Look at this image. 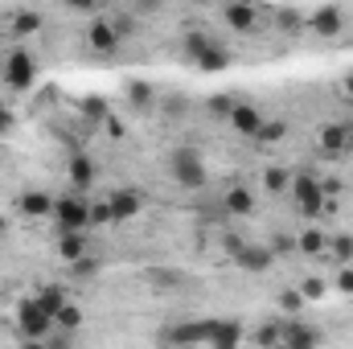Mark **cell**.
<instances>
[{
	"label": "cell",
	"instance_id": "cell-8",
	"mask_svg": "<svg viewBox=\"0 0 353 349\" xmlns=\"http://www.w3.org/2000/svg\"><path fill=\"white\" fill-rule=\"evenodd\" d=\"M243 337H247L243 321H210V337H205V346L210 349H243Z\"/></svg>",
	"mask_w": 353,
	"mask_h": 349
},
{
	"label": "cell",
	"instance_id": "cell-21",
	"mask_svg": "<svg viewBox=\"0 0 353 349\" xmlns=\"http://www.w3.org/2000/svg\"><path fill=\"white\" fill-rule=\"evenodd\" d=\"M193 66H197V70H226V66H230V50H226L222 41H214V46H210Z\"/></svg>",
	"mask_w": 353,
	"mask_h": 349
},
{
	"label": "cell",
	"instance_id": "cell-42",
	"mask_svg": "<svg viewBox=\"0 0 353 349\" xmlns=\"http://www.w3.org/2000/svg\"><path fill=\"white\" fill-rule=\"evenodd\" d=\"M12 123H17V119H12V111L0 103V136H8V132H12Z\"/></svg>",
	"mask_w": 353,
	"mask_h": 349
},
{
	"label": "cell",
	"instance_id": "cell-33",
	"mask_svg": "<svg viewBox=\"0 0 353 349\" xmlns=\"http://www.w3.org/2000/svg\"><path fill=\"white\" fill-rule=\"evenodd\" d=\"M300 296H304V300H321V296H325V279H321V275H308V279L300 283Z\"/></svg>",
	"mask_w": 353,
	"mask_h": 349
},
{
	"label": "cell",
	"instance_id": "cell-2",
	"mask_svg": "<svg viewBox=\"0 0 353 349\" xmlns=\"http://www.w3.org/2000/svg\"><path fill=\"white\" fill-rule=\"evenodd\" d=\"M169 177L181 189H201L210 181V169H205V161H201L197 148H176L173 157H169Z\"/></svg>",
	"mask_w": 353,
	"mask_h": 349
},
{
	"label": "cell",
	"instance_id": "cell-5",
	"mask_svg": "<svg viewBox=\"0 0 353 349\" xmlns=\"http://www.w3.org/2000/svg\"><path fill=\"white\" fill-rule=\"evenodd\" d=\"M205 337H210V321H181V325H165L161 346L165 349H193V346H205Z\"/></svg>",
	"mask_w": 353,
	"mask_h": 349
},
{
	"label": "cell",
	"instance_id": "cell-12",
	"mask_svg": "<svg viewBox=\"0 0 353 349\" xmlns=\"http://www.w3.org/2000/svg\"><path fill=\"white\" fill-rule=\"evenodd\" d=\"M222 21L234 33H255L259 29V8H251V4H226L222 8Z\"/></svg>",
	"mask_w": 353,
	"mask_h": 349
},
{
	"label": "cell",
	"instance_id": "cell-9",
	"mask_svg": "<svg viewBox=\"0 0 353 349\" xmlns=\"http://www.w3.org/2000/svg\"><path fill=\"white\" fill-rule=\"evenodd\" d=\"M107 206H111V222H128L144 210V193L140 189H115L107 197Z\"/></svg>",
	"mask_w": 353,
	"mask_h": 349
},
{
	"label": "cell",
	"instance_id": "cell-26",
	"mask_svg": "<svg viewBox=\"0 0 353 349\" xmlns=\"http://www.w3.org/2000/svg\"><path fill=\"white\" fill-rule=\"evenodd\" d=\"M41 29V17L37 12H12V25H8V37H29Z\"/></svg>",
	"mask_w": 353,
	"mask_h": 349
},
{
	"label": "cell",
	"instance_id": "cell-14",
	"mask_svg": "<svg viewBox=\"0 0 353 349\" xmlns=\"http://www.w3.org/2000/svg\"><path fill=\"white\" fill-rule=\"evenodd\" d=\"M234 263L243 267V271H267L275 255H271V247H259V243H243L239 251H234Z\"/></svg>",
	"mask_w": 353,
	"mask_h": 349
},
{
	"label": "cell",
	"instance_id": "cell-23",
	"mask_svg": "<svg viewBox=\"0 0 353 349\" xmlns=\"http://www.w3.org/2000/svg\"><path fill=\"white\" fill-rule=\"evenodd\" d=\"M222 206H226V214H234V218H247V214L255 210V197H251V189H230Z\"/></svg>",
	"mask_w": 353,
	"mask_h": 349
},
{
	"label": "cell",
	"instance_id": "cell-24",
	"mask_svg": "<svg viewBox=\"0 0 353 349\" xmlns=\"http://www.w3.org/2000/svg\"><path fill=\"white\" fill-rule=\"evenodd\" d=\"M283 325H288V321H267V325H259L255 346L259 349H279L283 346Z\"/></svg>",
	"mask_w": 353,
	"mask_h": 349
},
{
	"label": "cell",
	"instance_id": "cell-25",
	"mask_svg": "<svg viewBox=\"0 0 353 349\" xmlns=\"http://www.w3.org/2000/svg\"><path fill=\"white\" fill-rule=\"evenodd\" d=\"M214 41H218V37H214V33H201V29H189V33H185V41H181V46H185V54H189V58H193V62H197V58H201V54H205V50H210V46H214Z\"/></svg>",
	"mask_w": 353,
	"mask_h": 349
},
{
	"label": "cell",
	"instance_id": "cell-36",
	"mask_svg": "<svg viewBox=\"0 0 353 349\" xmlns=\"http://www.w3.org/2000/svg\"><path fill=\"white\" fill-rule=\"evenodd\" d=\"M279 25H283L288 33H300V29H308V17H300V12H288V8H283V12H279Z\"/></svg>",
	"mask_w": 353,
	"mask_h": 349
},
{
	"label": "cell",
	"instance_id": "cell-38",
	"mask_svg": "<svg viewBox=\"0 0 353 349\" xmlns=\"http://www.w3.org/2000/svg\"><path fill=\"white\" fill-rule=\"evenodd\" d=\"M103 222H111V206L107 201H94L90 206V226H103Z\"/></svg>",
	"mask_w": 353,
	"mask_h": 349
},
{
	"label": "cell",
	"instance_id": "cell-20",
	"mask_svg": "<svg viewBox=\"0 0 353 349\" xmlns=\"http://www.w3.org/2000/svg\"><path fill=\"white\" fill-rule=\"evenodd\" d=\"M263 189H267V193H275V197L292 193V173H288L283 165H267V169H263Z\"/></svg>",
	"mask_w": 353,
	"mask_h": 349
},
{
	"label": "cell",
	"instance_id": "cell-41",
	"mask_svg": "<svg viewBox=\"0 0 353 349\" xmlns=\"http://www.w3.org/2000/svg\"><path fill=\"white\" fill-rule=\"evenodd\" d=\"M103 128H107V132H111L115 140H123V136H128V132H123V123H119L115 115H107V119H103Z\"/></svg>",
	"mask_w": 353,
	"mask_h": 349
},
{
	"label": "cell",
	"instance_id": "cell-17",
	"mask_svg": "<svg viewBox=\"0 0 353 349\" xmlns=\"http://www.w3.org/2000/svg\"><path fill=\"white\" fill-rule=\"evenodd\" d=\"M58 255L66 263H79L90 255V230H74V235H58Z\"/></svg>",
	"mask_w": 353,
	"mask_h": 349
},
{
	"label": "cell",
	"instance_id": "cell-1",
	"mask_svg": "<svg viewBox=\"0 0 353 349\" xmlns=\"http://www.w3.org/2000/svg\"><path fill=\"white\" fill-rule=\"evenodd\" d=\"M54 226L58 235H74V230H90V197L83 193H62L54 197Z\"/></svg>",
	"mask_w": 353,
	"mask_h": 349
},
{
	"label": "cell",
	"instance_id": "cell-40",
	"mask_svg": "<svg viewBox=\"0 0 353 349\" xmlns=\"http://www.w3.org/2000/svg\"><path fill=\"white\" fill-rule=\"evenodd\" d=\"M337 292L353 296V267H341V271H337Z\"/></svg>",
	"mask_w": 353,
	"mask_h": 349
},
{
	"label": "cell",
	"instance_id": "cell-28",
	"mask_svg": "<svg viewBox=\"0 0 353 349\" xmlns=\"http://www.w3.org/2000/svg\"><path fill=\"white\" fill-rule=\"evenodd\" d=\"M300 251H304V255H325V251H329L325 230H304V235H300Z\"/></svg>",
	"mask_w": 353,
	"mask_h": 349
},
{
	"label": "cell",
	"instance_id": "cell-18",
	"mask_svg": "<svg viewBox=\"0 0 353 349\" xmlns=\"http://www.w3.org/2000/svg\"><path fill=\"white\" fill-rule=\"evenodd\" d=\"M66 177H70L74 193H83V197H87L90 185H94V161H90V157H74V161H70V169H66Z\"/></svg>",
	"mask_w": 353,
	"mask_h": 349
},
{
	"label": "cell",
	"instance_id": "cell-44",
	"mask_svg": "<svg viewBox=\"0 0 353 349\" xmlns=\"http://www.w3.org/2000/svg\"><path fill=\"white\" fill-rule=\"evenodd\" d=\"M0 235H4V218H0Z\"/></svg>",
	"mask_w": 353,
	"mask_h": 349
},
{
	"label": "cell",
	"instance_id": "cell-7",
	"mask_svg": "<svg viewBox=\"0 0 353 349\" xmlns=\"http://www.w3.org/2000/svg\"><path fill=\"white\" fill-rule=\"evenodd\" d=\"M119 41H123V33H119V25H115V21H107V17L90 21V29H87V46H90V50H99V54H115V50H119Z\"/></svg>",
	"mask_w": 353,
	"mask_h": 349
},
{
	"label": "cell",
	"instance_id": "cell-3",
	"mask_svg": "<svg viewBox=\"0 0 353 349\" xmlns=\"http://www.w3.org/2000/svg\"><path fill=\"white\" fill-rule=\"evenodd\" d=\"M17 329H21L25 341H46V337L54 333V317H50L33 296H25L21 308H17Z\"/></svg>",
	"mask_w": 353,
	"mask_h": 349
},
{
	"label": "cell",
	"instance_id": "cell-37",
	"mask_svg": "<svg viewBox=\"0 0 353 349\" xmlns=\"http://www.w3.org/2000/svg\"><path fill=\"white\" fill-rule=\"evenodd\" d=\"M74 346V333H62V329H54L50 337H46V349H70Z\"/></svg>",
	"mask_w": 353,
	"mask_h": 349
},
{
	"label": "cell",
	"instance_id": "cell-15",
	"mask_svg": "<svg viewBox=\"0 0 353 349\" xmlns=\"http://www.w3.org/2000/svg\"><path fill=\"white\" fill-rule=\"evenodd\" d=\"M341 25H345V12H341V8H333V4H325V8H316V12L308 17V29H312V33H321V37L341 33Z\"/></svg>",
	"mask_w": 353,
	"mask_h": 349
},
{
	"label": "cell",
	"instance_id": "cell-6",
	"mask_svg": "<svg viewBox=\"0 0 353 349\" xmlns=\"http://www.w3.org/2000/svg\"><path fill=\"white\" fill-rule=\"evenodd\" d=\"M33 74H37V66H33V58H29L25 50H12V54L4 58V83L12 90H29L33 87Z\"/></svg>",
	"mask_w": 353,
	"mask_h": 349
},
{
	"label": "cell",
	"instance_id": "cell-43",
	"mask_svg": "<svg viewBox=\"0 0 353 349\" xmlns=\"http://www.w3.org/2000/svg\"><path fill=\"white\" fill-rule=\"evenodd\" d=\"M345 94L353 99V74H345Z\"/></svg>",
	"mask_w": 353,
	"mask_h": 349
},
{
	"label": "cell",
	"instance_id": "cell-27",
	"mask_svg": "<svg viewBox=\"0 0 353 349\" xmlns=\"http://www.w3.org/2000/svg\"><path fill=\"white\" fill-rule=\"evenodd\" d=\"M54 329H62V333H79V329H83V308H79V304H66V308L54 317Z\"/></svg>",
	"mask_w": 353,
	"mask_h": 349
},
{
	"label": "cell",
	"instance_id": "cell-10",
	"mask_svg": "<svg viewBox=\"0 0 353 349\" xmlns=\"http://www.w3.org/2000/svg\"><path fill=\"white\" fill-rule=\"evenodd\" d=\"M316 140H321V148H325V152L341 157V152H350V148H353V128H350V123H321Z\"/></svg>",
	"mask_w": 353,
	"mask_h": 349
},
{
	"label": "cell",
	"instance_id": "cell-16",
	"mask_svg": "<svg viewBox=\"0 0 353 349\" xmlns=\"http://www.w3.org/2000/svg\"><path fill=\"white\" fill-rule=\"evenodd\" d=\"M17 206H21L25 218H54V197L41 193V189H25V193L17 197Z\"/></svg>",
	"mask_w": 353,
	"mask_h": 349
},
{
	"label": "cell",
	"instance_id": "cell-11",
	"mask_svg": "<svg viewBox=\"0 0 353 349\" xmlns=\"http://www.w3.org/2000/svg\"><path fill=\"white\" fill-rule=\"evenodd\" d=\"M279 349H321V329L288 321V325H283V346Z\"/></svg>",
	"mask_w": 353,
	"mask_h": 349
},
{
	"label": "cell",
	"instance_id": "cell-34",
	"mask_svg": "<svg viewBox=\"0 0 353 349\" xmlns=\"http://www.w3.org/2000/svg\"><path fill=\"white\" fill-rule=\"evenodd\" d=\"M279 308H283V312H300V308H304V296H300V288H288V292H279Z\"/></svg>",
	"mask_w": 353,
	"mask_h": 349
},
{
	"label": "cell",
	"instance_id": "cell-32",
	"mask_svg": "<svg viewBox=\"0 0 353 349\" xmlns=\"http://www.w3.org/2000/svg\"><path fill=\"white\" fill-rule=\"evenodd\" d=\"M181 279H185L181 271H157V267L148 271V283H157V288H176Z\"/></svg>",
	"mask_w": 353,
	"mask_h": 349
},
{
	"label": "cell",
	"instance_id": "cell-30",
	"mask_svg": "<svg viewBox=\"0 0 353 349\" xmlns=\"http://www.w3.org/2000/svg\"><path fill=\"white\" fill-rule=\"evenodd\" d=\"M128 103H132L136 111L152 107V87H148V83H128Z\"/></svg>",
	"mask_w": 353,
	"mask_h": 349
},
{
	"label": "cell",
	"instance_id": "cell-29",
	"mask_svg": "<svg viewBox=\"0 0 353 349\" xmlns=\"http://www.w3.org/2000/svg\"><path fill=\"white\" fill-rule=\"evenodd\" d=\"M283 136H288V123H283V119H263V128H259L255 140H259V144H279Z\"/></svg>",
	"mask_w": 353,
	"mask_h": 349
},
{
	"label": "cell",
	"instance_id": "cell-39",
	"mask_svg": "<svg viewBox=\"0 0 353 349\" xmlns=\"http://www.w3.org/2000/svg\"><path fill=\"white\" fill-rule=\"evenodd\" d=\"M99 271V259L94 255H87V259H79V263H70V275H94Z\"/></svg>",
	"mask_w": 353,
	"mask_h": 349
},
{
	"label": "cell",
	"instance_id": "cell-31",
	"mask_svg": "<svg viewBox=\"0 0 353 349\" xmlns=\"http://www.w3.org/2000/svg\"><path fill=\"white\" fill-rule=\"evenodd\" d=\"M234 103H239L234 94H210V103H205V107H210V115H218V119H230Z\"/></svg>",
	"mask_w": 353,
	"mask_h": 349
},
{
	"label": "cell",
	"instance_id": "cell-4",
	"mask_svg": "<svg viewBox=\"0 0 353 349\" xmlns=\"http://www.w3.org/2000/svg\"><path fill=\"white\" fill-rule=\"evenodd\" d=\"M292 201H296V210H300L304 218H316V214L329 206V197H325V185H321L316 177H308V173L292 177Z\"/></svg>",
	"mask_w": 353,
	"mask_h": 349
},
{
	"label": "cell",
	"instance_id": "cell-19",
	"mask_svg": "<svg viewBox=\"0 0 353 349\" xmlns=\"http://www.w3.org/2000/svg\"><path fill=\"white\" fill-rule=\"evenodd\" d=\"M33 300H37V304H41V308L50 312V317H58V312H62V308L70 304V296H66V288H62V283H50V288H41V292H37Z\"/></svg>",
	"mask_w": 353,
	"mask_h": 349
},
{
	"label": "cell",
	"instance_id": "cell-35",
	"mask_svg": "<svg viewBox=\"0 0 353 349\" xmlns=\"http://www.w3.org/2000/svg\"><path fill=\"white\" fill-rule=\"evenodd\" d=\"M83 115H87V119H107L111 111H107V103H103L99 94H87V103H83Z\"/></svg>",
	"mask_w": 353,
	"mask_h": 349
},
{
	"label": "cell",
	"instance_id": "cell-13",
	"mask_svg": "<svg viewBox=\"0 0 353 349\" xmlns=\"http://www.w3.org/2000/svg\"><path fill=\"white\" fill-rule=\"evenodd\" d=\"M230 123H234L243 136H251V140H255V136H259V128H263V115H259V107H255V103L239 99V103H234V111H230Z\"/></svg>",
	"mask_w": 353,
	"mask_h": 349
},
{
	"label": "cell",
	"instance_id": "cell-22",
	"mask_svg": "<svg viewBox=\"0 0 353 349\" xmlns=\"http://www.w3.org/2000/svg\"><path fill=\"white\" fill-rule=\"evenodd\" d=\"M329 255L337 259V267H353V235L350 230H341V235L329 239Z\"/></svg>",
	"mask_w": 353,
	"mask_h": 349
}]
</instances>
